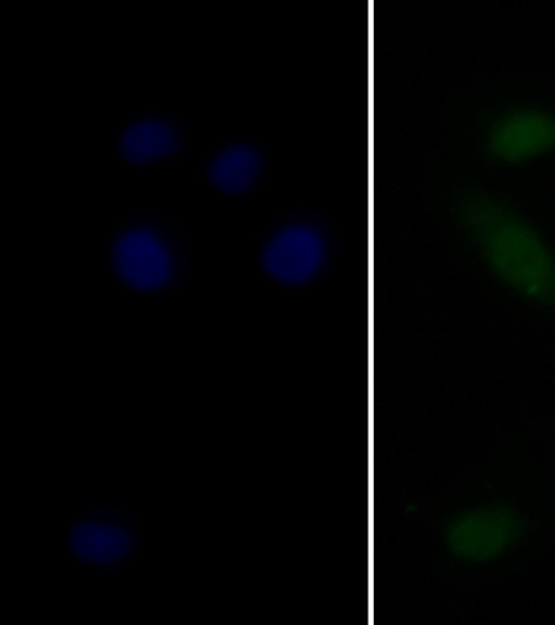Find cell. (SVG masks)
Masks as SVG:
<instances>
[{"label": "cell", "mask_w": 555, "mask_h": 625, "mask_svg": "<svg viewBox=\"0 0 555 625\" xmlns=\"http://www.w3.org/2000/svg\"><path fill=\"white\" fill-rule=\"evenodd\" d=\"M455 216L488 272L555 316V250L545 234L513 203L482 187L457 195Z\"/></svg>", "instance_id": "cell-1"}, {"label": "cell", "mask_w": 555, "mask_h": 625, "mask_svg": "<svg viewBox=\"0 0 555 625\" xmlns=\"http://www.w3.org/2000/svg\"><path fill=\"white\" fill-rule=\"evenodd\" d=\"M487 155L499 164L517 165L555 152V110L517 104L498 112L482 135Z\"/></svg>", "instance_id": "cell-2"}, {"label": "cell", "mask_w": 555, "mask_h": 625, "mask_svg": "<svg viewBox=\"0 0 555 625\" xmlns=\"http://www.w3.org/2000/svg\"><path fill=\"white\" fill-rule=\"evenodd\" d=\"M324 229L309 219H292L275 228L260 252L264 273L286 286H300L314 279L328 256Z\"/></svg>", "instance_id": "cell-3"}, {"label": "cell", "mask_w": 555, "mask_h": 625, "mask_svg": "<svg viewBox=\"0 0 555 625\" xmlns=\"http://www.w3.org/2000/svg\"><path fill=\"white\" fill-rule=\"evenodd\" d=\"M112 262L121 282L138 292L162 289L172 273V262L166 245L146 228L122 232L114 242Z\"/></svg>", "instance_id": "cell-4"}, {"label": "cell", "mask_w": 555, "mask_h": 625, "mask_svg": "<svg viewBox=\"0 0 555 625\" xmlns=\"http://www.w3.org/2000/svg\"><path fill=\"white\" fill-rule=\"evenodd\" d=\"M522 532L524 520L516 511L489 505L460 518L450 530V541L461 556L482 561L504 552Z\"/></svg>", "instance_id": "cell-5"}, {"label": "cell", "mask_w": 555, "mask_h": 625, "mask_svg": "<svg viewBox=\"0 0 555 625\" xmlns=\"http://www.w3.org/2000/svg\"><path fill=\"white\" fill-rule=\"evenodd\" d=\"M68 545L76 558L103 565L122 559L130 549L131 538L117 525L87 521L72 528Z\"/></svg>", "instance_id": "cell-6"}, {"label": "cell", "mask_w": 555, "mask_h": 625, "mask_svg": "<svg viewBox=\"0 0 555 625\" xmlns=\"http://www.w3.org/2000/svg\"><path fill=\"white\" fill-rule=\"evenodd\" d=\"M262 158L249 143H233L221 150L208 166V178L219 190L237 194L248 190L258 179Z\"/></svg>", "instance_id": "cell-7"}, {"label": "cell", "mask_w": 555, "mask_h": 625, "mask_svg": "<svg viewBox=\"0 0 555 625\" xmlns=\"http://www.w3.org/2000/svg\"><path fill=\"white\" fill-rule=\"evenodd\" d=\"M176 136L165 123L143 119L129 125L119 138V150L133 164L150 162L173 151Z\"/></svg>", "instance_id": "cell-8"}]
</instances>
